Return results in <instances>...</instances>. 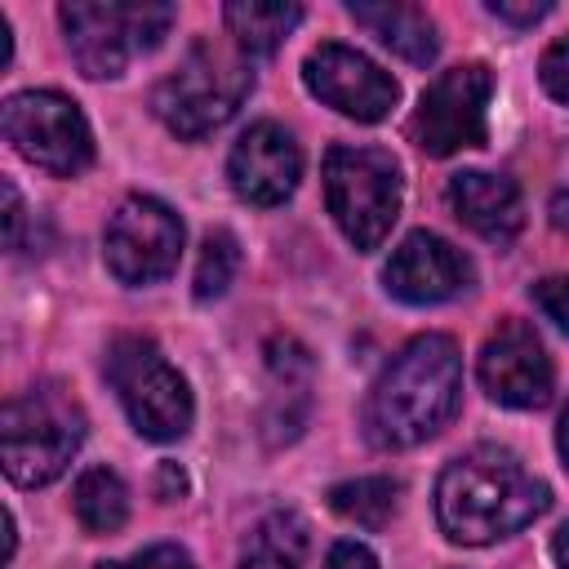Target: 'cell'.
Returning <instances> with one entry per match:
<instances>
[{
	"instance_id": "6da1fadb",
	"label": "cell",
	"mask_w": 569,
	"mask_h": 569,
	"mask_svg": "<svg viewBox=\"0 0 569 569\" xmlns=\"http://www.w3.org/2000/svg\"><path fill=\"white\" fill-rule=\"evenodd\" d=\"M551 507V489L502 445H476L445 462L436 480V520L462 547L520 533Z\"/></svg>"
},
{
	"instance_id": "7a4b0ae2",
	"label": "cell",
	"mask_w": 569,
	"mask_h": 569,
	"mask_svg": "<svg viewBox=\"0 0 569 569\" xmlns=\"http://www.w3.org/2000/svg\"><path fill=\"white\" fill-rule=\"evenodd\" d=\"M462 405V356L449 333L413 338L365 396V436L378 449L431 440Z\"/></svg>"
},
{
	"instance_id": "3957f363",
	"label": "cell",
	"mask_w": 569,
	"mask_h": 569,
	"mask_svg": "<svg viewBox=\"0 0 569 569\" xmlns=\"http://www.w3.org/2000/svg\"><path fill=\"white\" fill-rule=\"evenodd\" d=\"M253 93V62L249 53H240V44H222V40H196L187 49V58L156 84L151 93V111L160 116V124L187 142L222 129L240 102Z\"/></svg>"
},
{
	"instance_id": "277c9868",
	"label": "cell",
	"mask_w": 569,
	"mask_h": 569,
	"mask_svg": "<svg viewBox=\"0 0 569 569\" xmlns=\"http://www.w3.org/2000/svg\"><path fill=\"white\" fill-rule=\"evenodd\" d=\"M4 476L22 489H40L58 480L76 449L84 445V409L58 382H36L4 405L0 418Z\"/></svg>"
},
{
	"instance_id": "5b68a950",
	"label": "cell",
	"mask_w": 569,
	"mask_h": 569,
	"mask_svg": "<svg viewBox=\"0 0 569 569\" xmlns=\"http://www.w3.org/2000/svg\"><path fill=\"white\" fill-rule=\"evenodd\" d=\"M405 178L382 147H329L325 151V204L338 231L356 249H378L400 218Z\"/></svg>"
},
{
	"instance_id": "8992f818",
	"label": "cell",
	"mask_w": 569,
	"mask_h": 569,
	"mask_svg": "<svg viewBox=\"0 0 569 569\" xmlns=\"http://www.w3.org/2000/svg\"><path fill=\"white\" fill-rule=\"evenodd\" d=\"M67 49L76 67L89 80H116L129 58L151 53L169 27H173V4H120V0H71L58 9Z\"/></svg>"
},
{
	"instance_id": "52a82bcc",
	"label": "cell",
	"mask_w": 569,
	"mask_h": 569,
	"mask_svg": "<svg viewBox=\"0 0 569 569\" xmlns=\"http://www.w3.org/2000/svg\"><path fill=\"white\" fill-rule=\"evenodd\" d=\"M107 382L116 387L129 422L147 440H182L191 427L187 378L164 360V351L142 333H120L107 347Z\"/></svg>"
},
{
	"instance_id": "ba28073f",
	"label": "cell",
	"mask_w": 569,
	"mask_h": 569,
	"mask_svg": "<svg viewBox=\"0 0 569 569\" xmlns=\"http://www.w3.org/2000/svg\"><path fill=\"white\" fill-rule=\"evenodd\" d=\"M0 129H4L9 147L27 164H36V169H44L53 178H76L93 160L89 120H84V111L67 93L27 89V93L4 98Z\"/></svg>"
},
{
	"instance_id": "9c48e42d",
	"label": "cell",
	"mask_w": 569,
	"mask_h": 569,
	"mask_svg": "<svg viewBox=\"0 0 569 569\" xmlns=\"http://www.w3.org/2000/svg\"><path fill=\"white\" fill-rule=\"evenodd\" d=\"M489 93H493V76L485 62H462L440 71L422 89L409 116V138L427 156H453V151L480 147L489 133V120H485Z\"/></svg>"
},
{
	"instance_id": "30bf717a",
	"label": "cell",
	"mask_w": 569,
	"mask_h": 569,
	"mask_svg": "<svg viewBox=\"0 0 569 569\" xmlns=\"http://www.w3.org/2000/svg\"><path fill=\"white\" fill-rule=\"evenodd\" d=\"M182 253V218L156 196H129L102 231L107 271L120 284H156L178 267Z\"/></svg>"
},
{
	"instance_id": "8fae6325",
	"label": "cell",
	"mask_w": 569,
	"mask_h": 569,
	"mask_svg": "<svg viewBox=\"0 0 569 569\" xmlns=\"http://www.w3.org/2000/svg\"><path fill=\"white\" fill-rule=\"evenodd\" d=\"M302 84L333 111L360 120V124H378L391 116V107L400 102V84L365 53L325 40L307 53L302 62Z\"/></svg>"
},
{
	"instance_id": "7c38bea8",
	"label": "cell",
	"mask_w": 569,
	"mask_h": 569,
	"mask_svg": "<svg viewBox=\"0 0 569 569\" xmlns=\"http://www.w3.org/2000/svg\"><path fill=\"white\" fill-rule=\"evenodd\" d=\"M551 356L525 320H502L480 347V387L507 409H538L551 400Z\"/></svg>"
},
{
	"instance_id": "4fadbf2b",
	"label": "cell",
	"mask_w": 569,
	"mask_h": 569,
	"mask_svg": "<svg viewBox=\"0 0 569 569\" xmlns=\"http://www.w3.org/2000/svg\"><path fill=\"white\" fill-rule=\"evenodd\" d=\"M227 178H231V191L249 204H262V209L284 204L298 191L302 151L284 124L258 120L236 138V147L227 156Z\"/></svg>"
},
{
	"instance_id": "5bb4252c",
	"label": "cell",
	"mask_w": 569,
	"mask_h": 569,
	"mask_svg": "<svg viewBox=\"0 0 569 569\" xmlns=\"http://www.w3.org/2000/svg\"><path fill=\"white\" fill-rule=\"evenodd\" d=\"M382 280H387L391 298L427 307V302H445L471 284V258L436 231H409L391 249Z\"/></svg>"
},
{
	"instance_id": "9a60e30c",
	"label": "cell",
	"mask_w": 569,
	"mask_h": 569,
	"mask_svg": "<svg viewBox=\"0 0 569 569\" xmlns=\"http://www.w3.org/2000/svg\"><path fill=\"white\" fill-rule=\"evenodd\" d=\"M449 209L458 222H467L476 236L493 244H511L525 227V204H520L516 182L485 173V169H467L449 178Z\"/></svg>"
},
{
	"instance_id": "2e32d148",
	"label": "cell",
	"mask_w": 569,
	"mask_h": 569,
	"mask_svg": "<svg viewBox=\"0 0 569 569\" xmlns=\"http://www.w3.org/2000/svg\"><path fill=\"white\" fill-rule=\"evenodd\" d=\"M347 13H351L369 36H378V44H387L391 53H400V58L413 62V67H427V62L440 53L436 22H431L427 9H418V4H400V0L360 4V0H351Z\"/></svg>"
},
{
	"instance_id": "e0dca14e",
	"label": "cell",
	"mask_w": 569,
	"mask_h": 569,
	"mask_svg": "<svg viewBox=\"0 0 569 569\" xmlns=\"http://www.w3.org/2000/svg\"><path fill=\"white\" fill-rule=\"evenodd\" d=\"M307 520L298 511H271L244 538L240 569H307Z\"/></svg>"
},
{
	"instance_id": "ac0fdd59",
	"label": "cell",
	"mask_w": 569,
	"mask_h": 569,
	"mask_svg": "<svg viewBox=\"0 0 569 569\" xmlns=\"http://www.w3.org/2000/svg\"><path fill=\"white\" fill-rule=\"evenodd\" d=\"M231 40L240 44V53L258 58V53H276V44L302 22L298 4H280V0H236L222 9Z\"/></svg>"
},
{
	"instance_id": "d6986e66",
	"label": "cell",
	"mask_w": 569,
	"mask_h": 569,
	"mask_svg": "<svg viewBox=\"0 0 569 569\" xmlns=\"http://www.w3.org/2000/svg\"><path fill=\"white\" fill-rule=\"evenodd\" d=\"M71 507L84 533H116L129 520V489L111 467H84L76 476Z\"/></svg>"
},
{
	"instance_id": "ffe728a7",
	"label": "cell",
	"mask_w": 569,
	"mask_h": 569,
	"mask_svg": "<svg viewBox=\"0 0 569 569\" xmlns=\"http://www.w3.org/2000/svg\"><path fill=\"white\" fill-rule=\"evenodd\" d=\"M329 507L356 529H387L400 511V480L391 476H356L329 489Z\"/></svg>"
},
{
	"instance_id": "44dd1931",
	"label": "cell",
	"mask_w": 569,
	"mask_h": 569,
	"mask_svg": "<svg viewBox=\"0 0 569 569\" xmlns=\"http://www.w3.org/2000/svg\"><path fill=\"white\" fill-rule=\"evenodd\" d=\"M240 271V244L231 231H209L204 244H200V258H196V298L209 302V298H222L227 284L236 280Z\"/></svg>"
},
{
	"instance_id": "7402d4cb",
	"label": "cell",
	"mask_w": 569,
	"mask_h": 569,
	"mask_svg": "<svg viewBox=\"0 0 569 569\" xmlns=\"http://www.w3.org/2000/svg\"><path fill=\"white\" fill-rule=\"evenodd\" d=\"M538 76H542V89H547L556 102H565V107H569V36H560V40L542 53Z\"/></svg>"
},
{
	"instance_id": "603a6c76",
	"label": "cell",
	"mask_w": 569,
	"mask_h": 569,
	"mask_svg": "<svg viewBox=\"0 0 569 569\" xmlns=\"http://www.w3.org/2000/svg\"><path fill=\"white\" fill-rule=\"evenodd\" d=\"M529 293H533L538 311H542L547 320H556V329L569 333V276H547V280H538Z\"/></svg>"
},
{
	"instance_id": "cb8c5ba5",
	"label": "cell",
	"mask_w": 569,
	"mask_h": 569,
	"mask_svg": "<svg viewBox=\"0 0 569 569\" xmlns=\"http://www.w3.org/2000/svg\"><path fill=\"white\" fill-rule=\"evenodd\" d=\"M129 569H196V560L182 547H173V542H156V547L138 551L129 560Z\"/></svg>"
},
{
	"instance_id": "d4e9b609",
	"label": "cell",
	"mask_w": 569,
	"mask_h": 569,
	"mask_svg": "<svg viewBox=\"0 0 569 569\" xmlns=\"http://www.w3.org/2000/svg\"><path fill=\"white\" fill-rule=\"evenodd\" d=\"M493 18H502V22H511V27H533L538 18H547L551 13V4L547 0H525V4H511V0H489L485 4Z\"/></svg>"
},
{
	"instance_id": "484cf974",
	"label": "cell",
	"mask_w": 569,
	"mask_h": 569,
	"mask_svg": "<svg viewBox=\"0 0 569 569\" xmlns=\"http://www.w3.org/2000/svg\"><path fill=\"white\" fill-rule=\"evenodd\" d=\"M325 569H378V556H373L365 542L342 538V542H333V547H329Z\"/></svg>"
},
{
	"instance_id": "4316f807",
	"label": "cell",
	"mask_w": 569,
	"mask_h": 569,
	"mask_svg": "<svg viewBox=\"0 0 569 569\" xmlns=\"http://www.w3.org/2000/svg\"><path fill=\"white\" fill-rule=\"evenodd\" d=\"M4 204H9V213H4V222H9V249H18V222H22V200H18V187H13V182H4Z\"/></svg>"
},
{
	"instance_id": "83f0119b",
	"label": "cell",
	"mask_w": 569,
	"mask_h": 569,
	"mask_svg": "<svg viewBox=\"0 0 569 569\" xmlns=\"http://www.w3.org/2000/svg\"><path fill=\"white\" fill-rule=\"evenodd\" d=\"M182 489H187V476H182L173 462H164V467H160V498L169 502V498H178Z\"/></svg>"
},
{
	"instance_id": "f1b7e54d",
	"label": "cell",
	"mask_w": 569,
	"mask_h": 569,
	"mask_svg": "<svg viewBox=\"0 0 569 569\" xmlns=\"http://www.w3.org/2000/svg\"><path fill=\"white\" fill-rule=\"evenodd\" d=\"M551 227L569 236V191H556L551 196Z\"/></svg>"
},
{
	"instance_id": "f546056e",
	"label": "cell",
	"mask_w": 569,
	"mask_h": 569,
	"mask_svg": "<svg viewBox=\"0 0 569 569\" xmlns=\"http://www.w3.org/2000/svg\"><path fill=\"white\" fill-rule=\"evenodd\" d=\"M551 556H556V569H569V520L556 529V538H551Z\"/></svg>"
},
{
	"instance_id": "4dcf8cb0",
	"label": "cell",
	"mask_w": 569,
	"mask_h": 569,
	"mask_svg": "<svg viewBox=\"0 0 569 569\" xmlns=\"http://www.w3.org/2000/svg\"><path fill=\"white\" fill-rule=\"evenodd\" d=\"M556 449H560V458H565V467H569V409L560 413V427H556Z\"/></svg>"
},
{
	"instance_id": "1f68e13d",
	"label": "cell",
	"mask_w": 569,
	"mask_h": 569,
	"mask_svg": "<svg viewBox=\"0 0 569 569\" xmlns=\"http://www.w3.org/2000/svg\"><path fill=\"white\" fill-rule=\"evenodd\" d=\"M93 569H129V565H120V560H102V565H93Z\"/></svg>"
}]
</instances>
